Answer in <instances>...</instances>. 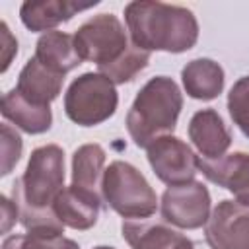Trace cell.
I'll use <instances>...</instances> for the list:
<instances>
[{"mask_svg":"<svg viewBox=\"0 0 249 249\" xmlns=\"http://www.w3.org/2000/svg\"><path fill=\"white\" fill-rule=\"evenodd\" d=\"M181 109L183 95L175 80L169 76L150 78L126 113L128 136L138 148H148L156 138L175 130Z\"/></svg>","mask_w":249,"mask_h":249,"instance_id":"obj_3","label":"cell"},{"mask_svg":"<svg viewBox=\"0 0 249 249\" xmlns=\"http://www.w3.org/2000/svg\"><path fill=\"white\" fill-rule=\"evenodd\" d=\"M210 206V193L200 181L167 187L161 195V218L181 230H198L206 226Z\"/></svg>","mask_w":249,"mask_h":249,"instance_id":"obj_7","label":"cell"},{"mask_svg":"<svg viewBox=\"0 0 249 249\" xmlns=\"http://www.w3.org/2000/svg\"><path fill=\"white\" fill-rule=\"evenodd\" d=\"M99 208H101L99 198L89 196V195L74 189L72 185L64 187L53 204V210H54L56 218L62 222V226L80 230V231L89 230L97 224Z\"/></svg>","mask_w":249,"mask_h":249,"instance_id":"obj_13","label":"cell"},{"mask_svg":"<svg viewBox=\"0 0 249 249\" xmlns=\"http://www.w3.org/2000/svg\"><path fill=\"white\" fill-rule=\"evenodd\" d=\"M2 249H80V245L64 237V233H21L4 239Z\"/></svg>","mask_w":249,"mask_h":249,"instance_id":"obj_20","label":"cell"},{"mask_svg":"<svg viewBox=\"0 0 249 249\" xmlns=\"http://www.w3.org/2000/svg\"><path fill=\"white\" fill-rule=\"evenodd\" d=\"M62 82L64 76L51 72L35 56H31L18 76L16 89L35 105H51V101L60 95Z\"/></svg>","mask_w":249,"mask_h":249,"instance_id":"obj_14","label":"cell"},{"mask_svg":"<svg viewBox=\"0 0 249 249\" xmlns=\"http://www.w3.org/2000/svg\"><path fill=\"white\" fill-rule=\"evenodd\" d=\"M146 156L156 177L169 187L195 181L198 173V156L185 140L173 134L156 138L146 148Z\"/></svg>","mask_w":249,"mask_h":249,"instance_id":"obj_8","label":"cell"},{"mask_svg":"<svg viewBox=\"0 0 249 249\" xmlns=\"http://www.w3.org/2000/svg\"><path fill=\"white\" fill-rule=\"evenodd\" d=\"M198 171L214 185L230 191L235 202L249 206V154L231 152L218 160L198 158Z\"/></svg>","mask_w":249,"mask_h":249,"instance_id":"obj_10","label":"cell"},{"mask_svg":"<svg viewBox=\"0 0 249 249\" xmlns=\"http://www.w3.org/2000/svg\"><path fill=\"white\" fill-rule=\"evenodd\" d=\"M119 105L115 84L101 72H84L64 93V113L80 126H95L111 119Z\"/></svg>","mask_w":249,"mask_h":249,"instance_id":"obj_6","label":"cell"},{"mask_svg":"<svg viewBox=\"0 0 249 249\" xmlns=\"http://www.w3.org/2000/svg\"><path fill=\"white\" fill-rule=\"evenodd\" d=\"M189 138L204 160H218L226 156L231 146V132L220 113L212 107L200 109L191 117Z\"/></svg>","mask_w":249,"mask_h":249,"instance_id":"obj_11","label":"cell"},{"mask_svg":"<svg viewBox=\"0 0 249 249\" xmlns=\"http://www.w3.org/2000/svg\"><path fill=\"white\" fill-rule=\"evenodd\" d=\"M21 150H23L21 136L16 132V128L4 123L2 124V177L12 173V169L21 158Z\"/></svg>","mask_w":249,"mask_h":249,"instance_id":"obj_22","label":"cell"},{"mask_svg":"<svg viewBox=\"0 0 249 249\" xmlns=\"http://www.w3.org/2000/svg\"><path fill=\"white\" fill-rule=\"evenodd\" d=\"M74 47L82 60L95 62L101 72L126 58L136 45L115 14H97L76 29Z\"/></svg>","mask_w":249,"mask_h":249,"instance_id":"obj_5","label":"cell"},{"mask_svg":"<svg viewBox=\"0 0 249 249\" xmlns=\"http://www.w3.org/2000/svg\"><path fill=\"white\" fill-rule=\"evenodd\" d=\"M64 152L56 144H45L31 152L25 171L12 187V198L19 208V222L29 233H64L53 204L64 189Z\"/></svg>","mask_w":249,"mask_h":249,"instance_id":"obj_1","label":"cell"},{"mask_svg":"<svg viewBox=\"0 0 249 249\" xmlns=\"http://www.w3.org/2000/svg\"><path fill=\"white\" fill-rule=\"evenodd\" d=\"M228 113L233 124L249 138V74L237 78L230 88Z\"/></svg>","mask_w":249,"mask_h":249,"instance_id":"obj_21","label":"cell"},{"mask_svg":"<svg viewBox=\"0 0 249 249\" xmlns=\"http://www.w3.org/2000/svg\"><path fill=\"white\" fill-rule=\"evenodd\" d=\"M0 113L6 121H10L27 134H43L53 124L51 105H35L27 101L16 88L4 93Z\"/></svg>","mask_w":249,"mask_h":249,"instance_id":"obj_15","label":"cell"},{"mask_svg":"<svg viewBox=\"0 0 249 249\" xmlns=\"http://www.w3.org/2000/svg\"><path fill=\"white\" fill-rule=\"evenodd\" d=\"M101 195L105 204L124 220L152 218L158 210V195L148 179L123 160H115L105 167Z\"/></svg>","mask_w":249,"mask_h":249,"instance_id":"obj_4","label":"cell"},{"mask_svg":"<svg viewBox=\"0 0 249 249\" xmlns=\"http://www.w3.org/2000/svg\"><path fill=\"white\" fill-rule=\"evenodd\" d=\"M0 200H2V231L8 233L10 228L16 224V220L19 218V208H18L16 200L14 198L10 200L6 195H2Z\"/></svg>","mask_w":249,"mask_h":249,"instance_id":"obj_24","label":"cell"},{"mask_svg":"<svg viewBox=\"0 0 249 249\" xmlns=\"http://www.w3.org/2000/svg\"><path fill=\"white\" fill-rule=\"evenodd\" d=\"M121 231L130 249H173L183 235L163 218L123 220Z\"/></svg>","mask_w":249,"mask_h":249,"instance_id":"obj_17","label":"cell"},{"mask_svg":"<svg viewBox=\"0 0 249 249\" xmlns=\"http://www.w3.org/2000/svg\"><path fill=\"white\" fill-rule=\"evenodd\" d=\"M93 249H115V247H109V245H97V247H93Z\"/></svg>","mask_w":249,"mask_h":249,"instance_id":"obj_26","label":"cell"},{"mask_svg":"<svg viewBox=\"0 0 249 249\" xmlns=\"http://www.w3.org/2000/svg\"><path fill=\"white\" fill-rule=\"evenodd\" d=\"M105 150L99 144H82L74 156H72V187L95 196L103 198L101 195V183L105 173Z\"/></svg>","mask_w":249,"mask_h":249,"instance_id":"obj_19","label":"cell"},{"mask_svg":"<svg viewBox=\"0 0 249 249\" xmlns=\"http://www.w3.org/2000/svg\"><path fill=\"white\" fill-rule=\"evenodd\" d=\"M124 23L130 41L142 51L185 53L198 41V21L189 8L134 0L124 6Z\"/></svg>","mask_w":249,"mask_h":249,"instance_id":"obj_2","label":"cell"},{"mask_svg":"<svg viewBox=\"0 0 249 249\" xmlns=\"http://www.w3.org/2000/svg\"><path fill=\"white\" fill-rule=\"evenodd\" d=\"M173 249H212V247L206 243V239L200 241V239H191L187 235H181V239L175 243Z\"/></svg>","mask_w":249,"mask_h":249,"instance_id":"obj_25","label":"cell"},{"mask_svg":"<svg viewBox=\"0 0 249 249\" xmlns=\"http://www.w3.org/2000/svg\"><path fill=\"white\" fill-rule=\"evenodd\" d=\"M2 54H4V58H2V72H6L10 62H12V58H14V54H18V41L10 33L6 21H2Z\"/></svg>","mask_w":249,"mask_h":249,"instance_id":"obj_23","label":"cell"},{"mask_svg":"<svg viewBox=\"0 0 249 249\" xmlns=\"http://www.w3.org/2000/svg\"><path fill=\"white\" fill-rule=\"evenodd\" d=\"M45 68H49L54 74L66 76L74 68H78L84 60L76 53L74 47V35L64 31H49L43 33L37 39L35 54H33Z\"/></svg>","mask_w":249,"mask_h":249,"instance_id":"obj_18","label":"cell"},{"mask_svg":"<svg viewBox=\"0 0 249 249\" xmlns=\"http://www.w3.org/2000/svg\"><path fill=\"white\" fill-rule=\"evenodd\" d=\"M204 239L212 249H249V206L220 200L204 226Z\"/></svg>","mask_w":249,"mask_h":249,"instance_id":"obj_9","label":"cell"},{"mask_svg":"<svg viewBox=\"0 0 249 249\" xmlns=\"http://www.w3.org/2000/svg\"><path fill=\"white\" fill-rule=\"evenodd\" d=\"M181 82L189 97L212 101L224 89V68L212 58H193L181 70Z\"/></svg>","mask_w":249,"mask_h":249,"instance_id":"obj_16","label":"cell"},{"mask_svg":"<svg viewBox=\"0 0 249 249\" xmlns=\"http://www.w3.org/2000/svg\"><path fill=\"white\" fill-rule=\"evenodd\" d=\"M97 4V0L88 4H78L72 0H25L19 6V19L33 33H49L54 31L56 25L70 21L78 12L89 10Z\"/></svg>","mask_w":249,"mask_h":249,"instance_id":"obj_12","label":"cell"}]
</instances>
